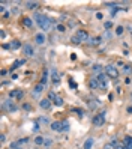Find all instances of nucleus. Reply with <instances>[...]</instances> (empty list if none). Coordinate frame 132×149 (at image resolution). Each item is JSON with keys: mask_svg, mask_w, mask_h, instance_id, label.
<instances>
[{"mask_svg": "<svg viewBox=\"0 0 132 149\" xmlns=\"http://www.w3.org/2000/svg\"><path fill=\"white\" fill-rule=\"evenodd\" d=\"M104 149H116V146H114L113 143H107V145L104 146Z\"/></svg>", "mask_w": 132, "mask_h": 149, "instance_id": "nucleus-37", "label": "nucleus"}, {"mask_svg": "<svg viewBox=\"0 0 132 149\" xmlns=\"http://www.w3.org/2000/svg\"><path fill=\"white\" fill-rule=\"evenodd\" d=\"M128 113H132V106H129V107H128Z\"/></svg>", "mask_w": 132, "mask_h": 149, "instance_id": "nucleus-44", "label": "nucleus"}, {"mask_svg": "<svg viewBox=\"0 0 132 149\" xmlns=\"http://www.w3.org/2000/svg\"><path fill=\"white\" fill-rule=\"evenodd\" d=\"M77 36L81 39V41H89V33L86 30H78L77 32Z\"/></svg>", "mask_w": 132, "mask_h": 149, "instance_id": "nucleus-10", "label": "nucleus"}, {"mask_svg": "<svg viewBox=\"0 0 132 149\" xmlns=\"http://www.w3.org/2000/svg\"><path fill=\"white\" fill-rule=\"evenodd\" d=\"M125 74H129V72H132V65H129V63H126V65H123V69H122Z\"/></svg>", "mask_w": 132, "mask_h": 149, "instance_id": "nucleus-22", "label": "nucleus"}, {"mask_svg": "<svg viewBox=\"0 0 132 149\" xmlns=\"http://www.w3.org/2000/svg\"><path fill=\"white\" fill-rule=\"evenodd\" d=\"M23 54H24L26 57H32V56L35 54V51H33V47H32L30 44H26V45H23Z\"/></svg>", "mask_w": 132, "mask_h": 149, "instance_id": "nucleus-5", "label": "nucleus"}, {"mask_svg": "<svg viewBox=\"0 0 132 149\" xmlns=\"http://www.w3.org/2000/svg\"><path fill=\"white\" fill-rule=\"evenodd\" d=\"M44 87H45V86H44L42 83L36 84V86H35V89H33V92H32V95H33L35 98H38V96H39V95H41V93L44 92Z\"/></svg>", "mask_w": 132, "mask_h": 149, "instance_id": "nucleus-6", "label": "nucleus"}, {"mask_svg": "<svg viewBox=\"0 0 132 149\" xmlns=\"http://www.w3.org/2000/svg\"><path fill=\"white\" fill-rule=\"evenodd\" d=\"M0 36H2V39H5V38H6V33H5V32H2V33H0Z\"/></svg>", "mask_w": 132, "mask_h": 149, "instance_id": "nucleus-42", "label": "nucleus"}, {"mask_svg": "<svg viewBox=\"0 0 132 149\" xmlns=\"http://www.w3.org/2000/svg\"><path fill=\"white\" fill-rule=\"evenodd\" d=\"M47 149H48V148H47Z\"/></svg>", "mask_w": 132, "mask_h": 149, "instance_id": "nucleus-46", "label": "nucleus"}, {"mask_svg": "<svg viewBox=\"0 0 132 149\" xmlns=\"http://www.w3.org/2000/svg\"><path fill=\"white\" fill-rule=\"evenodd\" d=\"M20 145H21L20 142H14V143H11V146H9V148H11V149H20Z\"/></svg>", "mask_w": 132, "mask_h": 149, "instance_id": "nucleus-32", "label": "nucleus"}, {"mask_svg": "<svg viewBox=\"0 0 132 149\" xmlns=\"http://www.w3.org/2000/svg\"><path fill=\"white\" fill-rule=\"evenodd\" d=\"M39 130H41V124H39V122H38V121H36V122H35V124H33V131H36V133H38V131H39Z\"/></svg>", "mask_w": 132, "mask_h": 149, "instance_id": "nucleus-31", "label": "nucleus"}, {"mask_svg": "<svg viewBox=\"0 0 132 149\" xmlns=\"http://www.w3.org/2000/svg\"><path fill=\"white\" fill-rule=\"evenodd\" d=\"M57 30H59L60 33H63L66 29H65V26H63V24H57Z\"/></svg>", "mask_w": 132, "mask_h": 149, "instance_id": "nucleus-34", "label": "nucleus"}, {"mask_svg": "<svg viewBox=\"0 0 132 149\" xmlns=\"http://www.w3.org/2000/svg\"><path fill=\"white\" fill-rule=\"evenodd\" d=\"M92 146H93V139H87L84 142V149H92Z\"/></svg>", "mask_w": 132, "mask_h": 149, "instance_id": "nucleus-21", "label": "nucleus"}, {"mask_svg": "<svg viewBox=\"0 0 132 149\" xmlns=\"http://www.w3.org/2000/svg\"><path fill=\"white\" fill-rule=\"evenodd\" d=\"M39 107L44 109V110H48V109L51 107V101H50L48 98H47V100H42V101L39 103Z\"/></svg>", "mask_w": 132, "mask_h": 149, "instance_id": "nucleus-12", "label": "nucleus"}, {"mask_svg": "<svg viewBox=\"0 0 132 149\" xmlns=\"http://www.w3.org/2000/svg\"><path fill=\"white\" fill-rule=\"evenodd\" d=\"M51 130L53 131H56V133H60V131H63V122H53L51 124Z\"/></svg>", "mask_w": 132, "mask_h": 149, "instance_id": "nucleus-9", "label": "nucleus"}, {"mask_svg": "<svg viewBox=\"0 0 132 149\" xmlns=\"http://www.w3.org/2000/svg\"><path fill=\"white\" fill-rule=\"evenodd\" d=\"M89 86H90L92 89H98V87H99V81H98V78H96V77L90 78V81H89Z\"/></svg>", "mask_w": 132, "mask_h": 149, "instance_id": "nucleus-14", "label": "nucleus"}, {"mask_svg": "<svg viewBox=\"0 0 132 149\" xmlns=\"http://www.w3.org/2000/svg\"><path fill=\"white\" fill-rule=\"evenodd\" d=\"M51 77H53V81H54V83H59V81H60L59 74H57V71H56V69H53V71H51Z\"/></svg>", "mask_w": 132, "mask_h": 149, "instance_id": "nucleus-20", "label": "nucleus"}, {"mask_svg": "<svg viewBox=\"0 0 132 149\" xmlns=\"http://www.w3.org/2000/svg\"><path fill=\"white\" fill-rule=\"evenodd\" d=\"M44 145H45V146H47V148H50V146H51V145H53V140H51V139H48V137H47V139H45V143H44Z\"/></svg>", "mask_w": 132, "mask_h": 149, "instance_id": "nucleus-33", "label": "nucleus"}, {"mask_svg": "<svg viewBox=\"0 0 132 149\" xmlns=\"http://www.w3.org/2000/svg\"><path fill=\"white\" fill-rule=\"evenodd\" d=\"M24 63H26V60H24V59H20V60H15V62H14V65L11 66V72H14V71H15L17 68H20V66H21V65H24Z\"/></svg>", "mask_w": 132, "mask_h": 149, "instance_id": "nucleus-11", "label": "nucleus"}, {"mask_svg": "<svg viewBox=\"0 0 132 149\" xmlns=\"http://www.w3.org/2000/svg\"><path fill=\"white\" fill-rule=\"evenodd\" d=\"M48 100H50V101H51V100L54 101V100H56V93H54V92H50V95H48Z\"/></svg>", "mask_w": 132, "mask_h": 149, "instance_id": "nucleus-38", "label": "nucleus"}, {"mask_svg": "<svg viewBox=\"0 0 132 149\" xmlns=\"http://www.w3.org/2000/svg\"><path fill=\"white\" fill-rule=\"evenodd\" d=\"M98 81H99V87L101 89H107L108 87V81H107V74H99L96 75Z\"/></svg>", "mask_w": 132, "mask_h": 149, "instance_id": "nucleus-4", "label": "nucleus"}, {"mask_svg": "<svg viewBox=\"0 0 132 149\" xmlns=\"http://www.w3.org/2000/svg\"><path fill=\"white\" fill-rule=\"evenodd\" d=\"M35 21L38 23V26L42 30H50L51 26L54 24V20L53 18H48L47 15H42V14H36L35 15Z\"/></svg>", "mask_w": 132, "mask_h": 149, "instance_id": "nucleus-1", "label": "nucleus"}, {"mask_svg": "<svg viewBox=\"0 0 132 149\" xmlns=\"http://www.w3.org/2000/svg\"><path fill=\"white\" fill-rule=\"evenodd\" d=\"M45 41H47V38H45L44 33H36V35H35V42H36L38 45H44Z\"/></svg>", "mask_w": 132, "mask_h": 149, "instance_id": "nucleus-7", "label": "nucleus"}, {"mask_svg": "<svg viewBox=\"0 0 132 149\" xmlns=\"http://www.w3.org/2000/svg\"><path fill=\"white\" fill-rule=\"evenodd\" d=\"M26 6H27L29 9H35V8H38V3H36V2H27Z\"/></svg>", "mask_w": 132, "mask_h": 149, "instance_id": "nucleus-25", "label": "nucleus"}, {"mask_svg": "<svg viewBox=\"0 0 132 149\" xmlns=\"http://www.w3.org/2000/svg\"><path fill=\"white\" fill-rule=\"evenodd\" d=\"M71 42H72V44H75V45H78V44H81L83 41H81V39L75 35V36H72V38H71Z\"/></svg>", "mask_w": 132, "mask_h": 149, "instance_id": "nucleus-24", "label": "nucleus"}, {"mask_svg": "<svg viewBox=\"0 0 132 149\" xmlns=\"http://www.w3.org/2000/svg\"><path fill=\"white\" fill-rule=\"evenodd\" d=\"M44 143H45V137H42V136L35 137V145H44Z\"/></svg>", "mask_w": 132, "mask_h": 149, "instance_id": "nucleus-18", "label": "nucleus"}, {"mask_svg": "<svg viewBox=\"0 0 132 149\" xmlns=\"http://www.w3.org/2000/svg\"><path fill=\"white\" fill-rule=\"evenodd\" d=\"M123 32H125V27H123V26H117V27H116V35H117V36L123 35Z\"/></svg>", "mask_w": 132, "mask_h": 149, "instance_id": "nucleus-23", "label": "nucleus"}, {"mask_svg": "<svg viewBox=\"0 0 132 149\" xmlns=\"http://www.w3.org/2000/svg\"><path fill=\"white\" fill-rule=\"evenodd\" d=\"M3 107H5L8 112H17V110H18V107H17L12 101H6V103L3 104Z\"/></svg>", "mask_w": 132, "mask_h": 149, "instance_id": "nucleus-8", "label": "nucleus"}, {"mask_svg": "<svg viewBox=\"0 0 132 149\" xmlns=\"http://www.w3.org/2000/svg\"><path fill=\"white\" fill-rule=\"evenodd\" d=\"M104 27H105V30L108 32L110 29H113V23H111V21H105V23H104Z\"/></svg>", "mask_w": 132, "mask_h": 149, "instance_id": "nucleus-27", "label": "nucleus"}, {"mask_svg": "<svg viewBox=\"0 0 132 149\" xmlns=\"http://www.w3.org/2000/svg\"><path fill=\"white\" fill-rule=\"evenodd\" d=\"M47 81H48V72L45 71V72H44V77H42V80H41V83L45 86V83H47Z\"/></svg>", "mask_w": 132, "mask_h": 149, "instance_id": "nucleus-29", "label": "nucleus"}, {"mask_svg": "<svg viewBox=\"0 0 132 149\" xmlns=\"http://www.w3.org/2000/svg\"><path fill=\"white\" fill-rule=\"evenodd\" d=\"M11 78H12V80H17V78H18V75H17V74H12V77H11Z\"/></svg>", "mask_w": 132, "mask_h": 149, "instance_id": "nucleus-43", "label": "nucleus"}, {"mask_svg": "<svg viewBox=\"0 0 132 149\" xmlns=\"http://www.w3.org/2000/svg\"><path fill=\"white\" fill-rule=\"evenodd\" d=\"M54 104L60 107V106H63V100H62L60 96H56V100H54Z\"/></svg>", "mask_w": 132, "mask_h": 149, "instance_id": "nucleus-28", "label": "nucleus"}, {"mask_svg": "<svg viewBox=\"0 0 132 149\" xmlns=\"http://www.w3.org/2000/svg\"><path fill=\"white\" fill-rule=\"evenodd\" d=\"M23 24H24L26 27H32V24H33V20H32L30 17H24V18H23Z\"/></svg>", "mask_w": 132, "mask_h": 149, "instance_id": "nucleus-17", "label": "nucleus"}, {"mask_svg": "<svg viewBox=\"0 0 132 149\" xmlns=\"http://www.w3.org/2000/svg\"><path fill=\"white\" fill-rule=\"evenodd\" d=\"M89 42H90L92 45H95V44H99V42H101V38H89Z\"/></svg>", "mask_w": 132, "mask_h": 149, "instance_id": "nucleus-26", "label": "nucleus"}, {"mask_svg": "<svg viewBox=\"0 0 132 149\" xmlns=\"http://www.w3.org/2000/svg\"><path fill=\"white\" fill-rule=\"evenodd\" d=\"M98 106H99V101H92L90 103V109H96Z\"/></svg>", "mask_w": 132, "mask_h": 149, "instance_id": "nucleus-35", "label": "nucleus"}, {"mask_svg": "<svg viewBox=\"0 0 132 149\" xmlns=\"http://www.w3.org/2000/svg\"><path fill=\"white\" fill-rule=\"evenodd\" d=\"M17 95H18V89H15V90H11V92H9V98H17Z\"/></svg>", "mask_w": 132, "mask_h": 149, "instance_id": "nucleus-30", "label": "nucleus"}, {"mask_svg": "<svg viewBox=\"0 0 132 149\" xmlns=\"http://www.w3.org/2000/svg\"><path fill=\"white\" fill-rule=\"evenodd\" d=\"M105 115H107V112H101L99 115H95V118H93V125H95V127H102L104 122H105Z\"/></svg>", "mask_w": 132, "mask_h": 149, "instance_id": "nucleus-2", "label": "nucleus"}, {"mask_svg": "<svg viewBox=\"0 0 132 149\" xmlns=\"http://www.w3.org/2000/svg\"><path fill=\"white\" fill-rule=\"evenodd\" d=\"M96 18H98V20H102V18H104L102 12H96Z\"/></svg>", "mask_w": 132, "mask_h": 149, "instance_id": "nucleus-39", "label": "nucleus"}, {"mask_svg": "<svg viewBox=\"0 0 132 149\" xmlns=\"http://www.w3.org/2000/svg\"><path fill=\"white\" fill-rule=\"evenodd\" d=\"M69 86H72V87H74V89H75V87H77V84H75V83H74V81H72V80H69Z\"/></svg>", "mask_w": 132, "mask_h": 149, "instance_id": "nucleus-41", "label": "nucleus"}, {"mask_svg": "<svg viewBox=\"0 0 132 149\" xmlns=\"http://www.w3.org/2000/svg\"><path fill=\"white\" fill-rule=\"evenodd\" d=\"M102 71H104V69H102V66H101V65H95V66H93V72H95L96 75H99V74H104Z\"/></svg>", "mask_w": 132, "mask_h": 149, "instance_id": "nucleus-19", "label": "nucleus"}, {"mask_svg": "<svg viewBox=\"0 0 132 149\" xmlns=\"http://www.w3.org/2000/svg\"><path fill=\"white\" fill-rule=\"evenodd\" d=\"M68 130H69V122L63 121V131H68Z\"/></svg>", "mask_w": 132, "mask_h": 149, "instance_id": "nucleus-36", "label": "nucleus"}, {"mask_svg": "<svg viewBox=\"0 0 132 149\" xmlns=\"http://www.w3.org/2000/svg\"><path fill=\"white\" fill-rule=\"evenodd\" d=\"M105 74H107L108 77H111V78H116V77L119 75V69H117V66H114V65H107V66H105Z\"/></svg>", "mask_w": 132, "mask_h": 149, "instance_id": "nucleus-3", "label": "nucleus"}, {"mask_svg": "<svg viewBox=\"0 0 132 149\" xmlns=\"http://www.w3.org/2000/svg\"><path fill=\"white\" fill-rule=\"evenodd\" d=\"M123 145L126 146V149H132V137H125V140H123Z\"/></svg>", "mask_w": 132, "mask_h": 149, "instance_id": "nucleus-16", "label": "nucleus"}, {"mask_svg": "<svg viewBox=\"0 0 132 149\" xmlns=\"http://www.w3.org/2000/svg\"><path fill=\"white\" fill-rule=\"evenodd\" d=\"M18 48H21V42L20 41H12L11 44H9V50H18Z\"/></svg>", "mask_w": 132, "mask_h": 149, "instance_id": "nucleus-13", "label": "nucleus"}, {"mask_svg": "<svg viewBox=\"0 0 132 149\" xmlns=\"http://www.w3.org/2000/svg\"><path fill=\"white\" fill-rule=\"evenodd\" d=\"M131 101H132V93H131Z\"/></svg>", "mask_w": 132, "mask_h": 149, "instance_id": "nucleus-45", "label": "nucleus"}, {"mask_svg": "<svg viewBox=\"0 0 132 149\" xmlns=\"http://www.w3.org/2000/svg\"><path fill=\"white\" fill-rule=\"evenodd\" d=\"M0 142H2V143H5V142H6V136H5V134H2V136H0Z\"/></svg>", "mask_w": 132, "mask_h": 149, "instance_id": "nucleus-40", "label": "nucleus"}, {"mask_svg": "<svg viewBox=\"0 0 132 149\" xmlns=\"http://www.w3.org/2000/svg\"><path fill=\"white\" fill-rule=\"evenodd\" d=\"M38 122H39L41 125H51V124H50V119H48L47 116H41V118H38Z\"/></svg>", "mask_w": 132, "mask_h": 149, "instance_id": "nucleus-15", "label": "nucleus"}]
</instances>
